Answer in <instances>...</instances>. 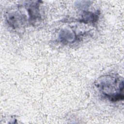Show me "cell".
<instances>
[{"instance_id":"7a4b0ae2","label":"cell","mask_w":124,"mask_h":124,"mask_svg":"<svg viewBox=\"0 0 124 124\" xmlns=\"http://www.w3.org/2000/svg\"><path fill=\"white\" fill-rule=\"evenodd\" d=\"M8 23L13 28H20L25 24L26 16L18 12H12L7 14Z\"/></svg>"},{"instance_id":"6da1fadb","label":"cell","mask_w":124,"mask_h":124,"mask_svg":"<svg viewBox=\"0 0 124 124\" xmlns=\"http://www.w3.org/2000/svg\"><path fill=\"white\" fill-rule=\"evenodd\" d=\"M95 85L99 92L111 102H117L124 99V80L115 75H107L99 78Z\"/></svg>"},{"instance_id":"3957f363","label":"cell","mask_w":124,"mask_h":124,"mask_svg":"<svg viewBox=\"0 0 124 124\" xmlns=\"http://www.w3.org/2000/svg\"><path fill=\"white\" fill-rule=\"evenodd\" d=\"M39 1H34L31 4H27L26 7L29 16V20L31 22L34 23L40 19L41 15L39 11Z\"/></svg>"},{"instance_id":"277c9868","label":"cell","mask_w":124,"mask_h":124,"mask_svg":"<svg viewBox=\"0 0 124 124\" xmlns=\"http://www.w3.org/2000/svg\"><path fill=\"white\" fill-rule=\"evenodd\" d=\"M61 41L62 43H70L74 42L77 39L76 35L73 32L67 30H62L59 35Z\"/></svg>"},{"instance_id":"5b68a950","label":"cell","mask_w":124,"mask_h":124,"mask_svg":"<svg viewBox=\"0 0 124 124\" xmlns=\"http://www.w3.org/2000/svg\"><path fill=\"white\" fill-rule=\"evenodd\" d=\"M99 14L98 12L92 13L90 12H84L82 15L80 22L85 23H94L98 19Z\"/></svg>"}]
</instances>
